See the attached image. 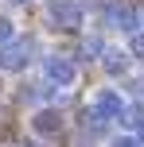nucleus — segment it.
<instances>
[{"label":"nucleus","mask_w":144,"mask_h":147,"mask_svg":"<svg viewBox=\"0 0 144 147\" xmlns=\"http://www.w3.org/2000/svg\"><path fill=\"white\" fill-rule=\"evenodd\" d=\"M140 93H144V78H140Z\"/></svg>","instance_id":"f8f14e48"},{"label":"nucleus","mask_w":144,"mask_h":147,"mask_svg":"<svg viewBox=\"0 0 144 147\" xmlns=\"http://www.w3.org/2000/svg\"><path fill=\"white\" fill-rule=\"evenodd\" d=\"M27 62H31V39H16L0 47V70H23Z\"/></svg>","instance_id":"f03ea898"},{"label":"nucleus","mask_w":144,"mask_h":147,"mask_svg":"<svg viewBox=\"0 0 144 147\" xmlns=\"http://www.w3.org/2000/svg\"><path fill=\"white\" fill-rule=\"evenodd\" d=\"M140 140H144V124H140Z\"/></svg>","instance_id":"ddd939ff"},{"label":"nucleus","mask_w":144,"mask_h":147,"mask_svg":"<svg viewBox=\"0 0 144 147\" xmlns=\"http://www.w3.org/2000/svg\"><path fill=\"white\" fill-rule=\"evenodd\" d=\"M20 4H27V0H20Z\"/></svg>","instance_id":"2eb2a0df"},{"label":"nucleus","mask_w":144,"mask_h":147,"mask_svg":"<svg viewBox=\"0 0 144 147\" xmlns=\"http://www.w3.org/2000/svg\"><path fill=\"white\" fill-rule=\"evenodd\" d=\"M129 54H136V58H144V35H132V43H129Z\"/></svg>","instance_id":"9d476101"},{"label":"nucleus","mask_w":144,"mask_h":147,"mask_svg":"<svg viewBox=\"0 0 144 147\" xmlns=\"http://www.w3.org/2000/svg\"><path fill=\"white\" fill-rule=\"evenodd\" d=\"M12 43V20H0V47Z\"/></svg>","instance_id":"1a4fd4ad"},{"label":"nucleus","mask_w":144,"mask_h":147,"mask_svg":"<svg viewBox=\"0 0 144 147\" xmlns=\"http://www.w3.org/2000/svg\"><path fill=\"white\" fill-rule=\"evenodd\" d=\"M43 70H47V78L59 81V85H74V62L62 58V54H51V58L43 62Z\"/></svg>","instance_id":"20e7f679"},{"label":"nucleus","mask_w":144,"mask_h":147,"mask_svg":"<svg viewBox=\"0 0 144 147\" xmlns=\"http://www.w3.org/2000/svg\"><path fill=\"white\" fill-rule=\"evenodd\" d=\"M31 124H35V132H39V136H59V132H62V116H59L55 109H39Z\"/></svg>","instance_id":"423d86ee"},{"label":"nucleus","mask_w":144,"mask_h":147,"mask_svg":"<svg viewBox=\"0 0 144 147\" xmlns=\"http://www.w3.org/2000/svg\"><path fill=\"white\" fill-rule=\"evenodd\" d=\"M51 20H55V27H62V31H78L82 27V4H74V0H55L51 4Z\"/></svg>","instance_id":"f257e3e1"},{"label":"nucleus","mask_w":144,"mask_h":147,"mask_svg":"<svg viewBox=\"0 0 144 147\" xmlns=\"http://www.w3.org/2000/svg\"><path fill=\"white\" fill-rule=\"evenodd\" d=\"M93 109H98V112H101L105 120H121L129 105L121 101V93H113V89H101V93L93 97Z\"/></svg>","instance_id":"7ed1b4c3"},{"label":"nucleus","mask_w":144,"mask_h":147,"mask_svg":"<svg viewBox=\"0 0 144 147\" xmlns=\"http://www.w3.org/2000/svg\"><path fill=\"white\" fill-rule=\"evenodd\" d=\"M113 147H140V143L132 140V136H121V140H113Z\"/></svg>","instance_id":"9b49d317"},{"label":"nucleus","mask_w":144,"mask_h":147,"mask_svg":"<svg viewBox=\"0 0 144 147\" xmlns=\"http://www.w3.org/2000/svg\"><path fill=\"white\" fill-rule=\"evenodd\" d=\"M105 23L117 27V31H132L136 27V12H132L129 4H109L105 8Z\"/></svg>","instance_id":"39448f33"},{"label":"nucleus","mask_w":144,"mask_h":147,"mask_svg":"<svg viewBox=\"0 0 144 147\" xmlns=\"http://www.w3.org/2000/svg\"><path fill=\"white\" fill-rule=\"evenodd\" d=\"M101 62H105V70L117 78V74H125V66H129V51H105Z\"/></svg>","instance_id":"0eeeda50"},{"label":"nucleus","mask_w":144,"mask_h":147,"mask_svg":"<svg viewBox=\"0 0 144 147\" xmlns=\"http://www.w3.org/2000/svg\"><path fill=\"white\" fill-rule=\"evenodd\" d=\"M101 54H105L101 39H86V43H82V58H86V62H90V58H101Z\"/></svg>","instance_id":"6e6552de"},{"label":"nucleus","mask_w":144,"mask_h":147,"mask_svg":"<svg viewBox=\"0 0 144 147\" xmlns=\"http://www.w3.org/2000/svg\"><path fill=\"white\" fill-rule=\"evenodd\" d=\"M27 147H39V143H27Z\"/></svg>","instance_id":"4468645a"}]
</instances>
